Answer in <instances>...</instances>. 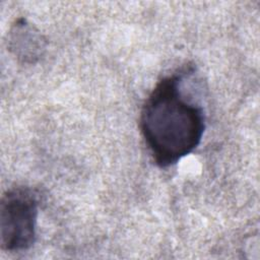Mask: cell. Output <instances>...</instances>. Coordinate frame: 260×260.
Segmentation results:
<instances>
[{
    "instance_id": "6da1fadb",
    "label": "cell",
    "mask_w": 260,
    "mask_h": 260,
    "mask_svg": "<svg viewBox=\"0 0 260 260\" xmlns=\"http://www.w3.org/2000/svg\"><path fill=\"white\" fill-rule=\"evenodd\" d=\"M184 73L162 77L141 109V134L153 161L160 168L174 166L193 152L205 131L202 107L182 90Z\"/></svg>"
},
{
    "instance_id": "7a4b0ae2",
    "label": "cell",
    "mask_w": 260,
    "mask_h": 260,
    "mask_svg": "<svg viewBox=\"0 0 260 260\" xmlns=\"http://www.w3.org/2000/svg\"><path fill=\"white\" fill-rule=\"evenodd\" d=\"M38 194L28 187L7 190L0 202V244L6 251L30 248L37 238Z\"/></svg>"
},
{
    "instance_id": "3957f363",
    "label": "cell",
    "mask_w": 260,
    "mask_h": 260,
    "mask_svg": "<svg viewBox=\"0 0 260 260\" xmlns=\"http://www.w3.org/2000/svg\"><path fill=\"white\" fill-rule=\"evenodd\" d=\"M8 45L13 55L24 63L37 62L46 49L44 37L23 18L18 19L12 25Z\"/></svg>"
}]
</instances>
